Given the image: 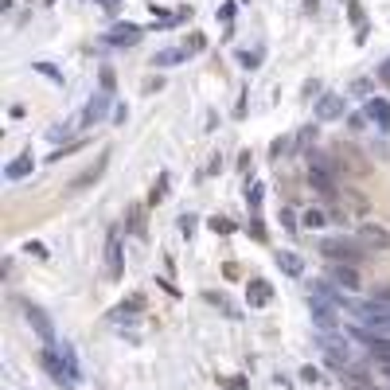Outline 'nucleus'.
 <instances>
[{
  "label": "nucleus",
  "mask_w": 390,
  "mask_h": 390,
  "mask_svg": "<svg viewBox=\"0 0 390 390\" xmlns=\"http://www.w3.org/2000/svg\"><path fill=\"white\" fill-rule=\"evenodd\" d=\"M320 254L328 258V262H351V265H359V262H363V242L336 234V238H324V242H320Z\"/></svg>",
  "instance_id": "1"
},
{
  "label": "nucleus",
  "mask_w": 390,
  "mask_h": 390,
  "mask_svg": "<svg viewBox=\"0 0 390 390\" xmlns=\"http://www.w3.org/2000/svg\"><path fill=\"white\" fill-rule=\"evenodd\" d=\"M351 316H356L359 328H390V301L386 297H371V301H363V305L351 308Z\"/></svg>",
  "instance_id": "2"
},
{
  "label": "nucleus",
  "mask_w": 390,
  "mask_h": 390,
  "mask_svg": "<svg viewBox=\"0 0 390 390\" xmlns=\"http://www.w3.org/2000/svg\"><path fill=\"white\" fill-rule=\"evenodd\" d=\"M308 156V187H316L320 195H336V176H332L328 161L320 153H305Z\"/></svg>",
  "instance_id": "3"
},
{
  "label": "nucleus",
  "mask_w": 390,
  "mask_h": 390,
  "mask_svg": "<svg viewBox=\"0 0 390 390\" xmlns=\"http://www.w3.org/2000/svg\"><path fill=\"white\" fill-rule=\"evenodd\" d=\"M106 277L110 281L125 277V246H121V230L118 227L106 234Z\"/></svg>",
  "instance_id": "4"
},
{
  "label": "nucleus",
  "mask_w": 390,
  "mask_h": 390,
  "mask_svg": "<svg viewBox=\"0 0 390 390\" xmlns=\"http://www.w3.org/2000/svg\"><path fill=\"white\" fill-rule=\"evenodd\" d=\"M320 351H324V359H328V367H336V371H344V367L351 363V344L332 336V332H320Z\"/></svg>",
  "instance_id": "5"
},
{
  "label": "nucleus",
  "mask_w": 390,
  "mask_h": 390,
  "mask_svg": "<svg viewBox=\"0 0 390 390\" xmlns=\"http://www.w3.org/2000/svg\"><path fill=\"white\" fill-rule=\"evenodd\" d=\"M24 316H27V324L35 328V336L43 339V348H55V344H59V336H55V324H51V316L43 313L39 305H24Z\"/></svg>",
  "instance_id": "6"
},
{
  "label": "nucleus",
  "mask_w": 390,
  "mask_h": 390,
  "mask_svg": "<svg viewBox=\"0 0 390 390\" xmlns=\"http://www.w3.org/2000/svg\"><path fill=\"white\" fill-rule=\"evenodd\" d=\"M110 106H118V102H113V94H110V90H98V94L90 98V102H86L82 118H78V129H86V125H98V121H102L106 113H110Z\"/></svg>",
  "instance_id": "7"
},
{
  "label": "nucleus",
  "mask_w": 390,
  "mask_h": 390,
  "mask_svg": "<svg viewBox=\"0 0 390 390\" xmlns=\"http://www.w3.org/2000/svg\"><path fill=\"white\" fill-rule=\"evenodd\" d=\"M39 363L47 367V375H51L55 382H59V386H75V382H70V371H67V363H63V356H59V344H55V348H43L39 351Z\"/></svg>",
  "instance_id": "8"
},
{
  "label": "nucleus",
  "mask_w": 390,
  "mask_h": 390,
  "mask_svg": "<svg viewBox=\"0 0 390 390\" xmlns=\"http://www.w3.org/2000/svg\"><path fill=\"white\" fill-rule=\"evenodd\" d=\"M141 39H144V27L129 24V20H125V24H118L113 32H106V35H102L106 47H137Z\"/></svg>",
  "instance_id": "9"
},
{
  "label": "nucleus",
  "mask_w": 390,
  "mask_h": 390,
  "mask_svg": "<svg viewBox=\"0 0 390 390\" xmlns=\"http://www.w3.org/2000/svg\"><path fill=\"white\" fill-rule=\"evenodd\" d=\"M308 308H313V324H316L320 332H332V328H336V313H339V308L332 305V301L308 297Z\"/></svg>",
  "instance_id": "10"
},
{
  "label": "nucleus",
  "mask_w": 390,
  "mask_h": 390,
  "mask_svg": "<svg viewBox=\"0 0 390 390\" xmlns=\"http://www.w3.org/2000/svg\"><path fill=\"white\" fill-rule=\"evenodd\" d=\"M344 110H348V98H344V94H320L316 121H336V118H344Z\"/></svg>",
  "instance_id": "11"
},
{
  "label": "nucleus",
  "mask_w": 390,
  "mask_h": 390,
  "mask_svg": "<svg viewBox=\"0 0 390 390\" xmlns=\"http://www.w3.org/2000/svg\"><path fill=\"white\" fill-rule=\"evenodd\" d=\"M328 281H336L339 289L356 293V289H359V270H356L351 262H332V265H328Z\"/></svg>",
  "instance_id": "12"
},
{
  "label": "nucleus",
  "mask_w": 390,
  "mask_h": 390,
  "mask_svg": "<svg viewBox=\"0 0 390 390\" xmlns=\"http://www.w3.org/2000/svg\"><path fill=\"white\" fill-rule=\"evenodd\" d=\"M359 242L375 250H390V230L379 227V222H359Z\"/></svg>",
  "instance_id": "13"
},
{
  "label": "nucleus",
  "mask_w": 390,
  "mask_h": 390,
  "mask_svg": "<svg viewBox=\"0 0 390 390\" xmlns=\"http://www.w3.org/2000/svg\"><path fill=\"white\" fill-rule=\"evenodd\" d=\"M273 301V285L265 277H250V285H246V305L250 308H265Z\"/></svg>",
  "instance_id": "14"
},
{
  "label": "nucleus",
  "mask_w": 390,
  "mask_h": 390,
  "mask_svg": "<svg viewBox=\"0 0 390 390\" xmlns=\"http://www.w3.org/2000/svg\"><path fill=\"white\" fill-rule=\"evenodd\" d=\"M344 8H348V20L356 24V43L363 47L367 35H371V24H367V16H363V4H359V0H344Z\"/></svg>",
  "instance_id": "15"
},
{
  "label": "nucleus",
  "mask_w": 390,
  "mask_h": 390,
  "mask_svg": "<svg viewBox=\"0 0 390 390\" xmlns=\"http://www.w3.org/2000/svg\"><path fill=\"white\" fill-rule=\"evenodd\" d=\"M363 113H367V118H371L375 125L382 129V133H390V98H371Z\"/></svg>",
  "instance_id": "16"
},
{
  "label": "nucleus",
  "mask_w": 390,
  "mask_h": 390,
  "mask_svg": "<svg viewBox=\"0 0 390 390\" xmlns=\"http://www.w3.org/2000/svg\"><path fill=\"white\" fill-rule=\"evenodd\" d=\"M273 262H277V270L285 273V277H305V262H301L297 254H293V250H277V258H273Z\"/></svg>",
  "instance_id": "17"
},
{
  "label": "nucleus",
  "mask_w": 390,
  "mask_h": 390,
  "mask_svg": "<svg viewBox=\"0 0 390 390\" xmlns=\"http://www.w3.org/2000/svg\"><path fill=\"white\" fill-rule=\"evenodd\" d=\"M141 308H144V297H141V293H129V297H125V301H121V305L110 313V320H113V324H121V320H133V316L141 313Z\"/></svg>",
  "instance_id": "18"
},
{
  "label": "nucleus",
  "mask_w": 390,
  "mask_h": 390,
  "mask_svg": "<svg viewBox=\"0 0 390 390\" xmlns=\"http://www.w3.org/2000/svg\"><path fill=\"white\" fill-rule=\"evenodd\" d=\"M32 172H35L32 153H20L16 161H8V168H4V180H12V184H16V180H27Z\"/></svg>",
  "instance_id": "19"
},
{
  "label": "nucleus",
  "mask_w": 390,
  "mask_h": 390,
  "mask_svg": "<svg viewBox=\"0 0 390 390\" xmlns=\"http://www.w3.org/2000/svg\"><path fill=\"white\" fill-rule=\"evenodd\" d=\"M153 63L156 67H180V63H187V47H164V51H156L153 55Z\"/></svg>",
  "instance_id": "20"
},
{
  "label": "nucleus",
  "mask_w": 390,
  "mask_h": 390,
  "mask_svg": "<svg viewBox=\"0 0 390 390\" xmlns=\"http://www.w3.org/2000/svg\"><path fill=\"white\" fill-rule=\"evenodd\" d=\"M168 184H172V172H161V176H156V184H153V191H149V207H161L164 203Z\"/></svg>",
  "instance_id": "21"
},
{
  "label": "nucleus",
  "mask_w": 390,
  "mask_h": 390,
  "mask_svg": "<svg viewBox=\"0 0 390 390\" xmlns=\"http://www.w3.org/2000/svg\"><path fill=\"white\" fill-rule=\"evenodd\" d=\"M59 356H63V363H67V371H70V382L78 386L82 371H78V356H75V348H70V344H59Z\"/></svg>",
  "instance_id": "22"
},
{
  "label": "nucleus",
  "mask_w": 390,
  "mask_h": 390,
  "mask_svg": "<svg viewBox=\"0 0 390 390\" xmlns=\"http://www.w3.org/2000/svg\"><path fill=\"white\" fill-rule=\"evenodd\" d=\"M129 234L133 238L149 234V227H144V207H129Z\"/></svg>",
  "instance_id": "23"
},
{
  "label": "nucleus",
  "mask_w": 390,
  "mask_h": 390,
  "mask_svg": "<svg viewBox=\"0 0 390 390\" xmlns=\"http://www.w3.org/2000/svg\"><path fill=\"white\" fill-rule=\"evenodd\" d=\"M324 222H328V215H324L320 207H308V211L301 215V227H308V230H320Z\"/></svg>",
  "instance_id": "24"
},
{
  "label": "nucleus",
  "mask_w": 390,
  "mask_h": 390,
  "mask_svg": "<svg viewBox=\"0 0 390 390\" xmlns=\"http://www.w3.org/2000/svg\"><path fill=\"white\" fill-rule=\"evenodd\" d=\"M234 63H238L242 70H258V67H262V51H238Z\"/></svg>",
  "instance_id": "25"
},
{
  "label": "nucleus",
  "mask_w": 390,
  "mask_h": 390,
  "mask_svg": "<svg viewBox=\"0 0 390 390\" xmlns=\"http://www.w3.org/2000/svg\"><path fill=\"white\" fill-rule=\"evenodd\" d=\"M242 195H246V207H250V211H258V207H262V184H254V180H246V191H242Z\"/></svg>",
  "instance_id": "26"
},
{
  "label": "nucleus",
  "mask_w": 390,
  "mask_h": 390,
  "mask_svg": "<svg viewBox=\"0 0 390 390\" xmlns=\"http://www.w3.org/2000/svg\"><path fill=\"white\" fill-rule=\"evenodd\" d=\"M246 230H250V238H258V242H265V222H262V215H258V211H250V222H246Z\"/></svg>",
  "instance_id": "27"
},
{
  "label": "nucleus",
  "mask_w": 390,
  "mask_h": 390,
  "mask_svg": "<svg viewBox=\"0 0 390 390\" xmlns=\"http://www.w3.org/2000/svg\"><path fill=\"white\" fill-rule=\"evenodd\" d=\"M207 227H211L215 234H234V222H230L227 215H215V219H207Z\"/></svg>",
  "instance_id": "28"
},
{
  "label": "nucleus",
  "mask_w": 390,
  "mask_h": 390,
  "mask_svg": "<svg viewBox=\"0 0 390 390\" xmlns=\"http://www.w3.org/2000/svg\"><path fill=\"white\" fill-rule=\"evenodd\" d=\"M289 149H293V141H289V137H277V141L270 144V156H273V161H285Z\"/></svg>",
  "instance_id": "29"
},
{
  "label": "nucleus",
  "mask_w": 390,
  "mask_h": 390,
  "mask_svg": "<svg viewBox=\"0 0 390 390\" xmlns=\"http://www.w3.org/2000/svg\"><path fill=\"white\" fill-rule=\"evenodd\" d=\"M32 67H35V70H39V75H43V78H51V82H55V86H63V70H55V67H51V63H32Z\"/></svg>",
  "instance_id": "30"
},
{
  "label": "nucleus",
  "mask_w": 390,
  "mask_h": 390,
  "mask_svg": "<svg viewBox=\"0 0 390 390\" xmlns=\"http://www.w3.org/2000/svg\"><path fill=\"white\" fill-rule=\"evenodd\" d=\"M316 133H320V129H316V125H305V129H301V137H297V149H301V153H305L308 144L316 141Z\"/></svg>",
  "instance_id": "31"
},
{
  "label": "nucleus",
  "mask_w": 390,
  "mask_h": 390,
  "mask_svg": "<svg viewBox=\"0 0 390 390\" xmlns=\"http://www.w3.org/2000/svg\"><path fill=\"white\" fill-rule=\"evenodd\" d=\"M203 297L211 301V305H219V308H222V313H227V316H238V313H234V305H230V301L222 297V293H203Z\"/></svg>",
  "instance_id": "32"
},
{
  "label": "nucleus",
  "mask_w": 390,
  "mask_h": 390,
  "mask_svg": "<svg viewBox=\"0 0 390 390\" xmlns=\"http://www.w3.org/2000/svg\"><path fill=\"white\" fill-rule=\"evenodd\" d=\"M184 47H187V55H195V51H203V47H207V35H199V32H191V35H187V43H184Z\"/></svg>",
  "instance_id": "33"
},
{
  "label": "nucleus",
  "mask_w": 390,
  "mask_h": 390,
  "mask_svg": "<svg viewBox=\"0 0 390 390\" xmlns=\"http://www.w3.org/2000/svg\"><path fill=\"white\" fill-rule=\"evenodd\" d=\"M78 149H82V141H70V144H63V149H55V153L51 156H47V161H63V156H70V153H78Z\"/></svg>",
  "instance_id": "34"
},
{
  "label": "nucleus",
  "mask_w": 390,
  "mask_h": 390,
  "mask_svg": "<svg viewBox=\"0 0 390 390\" xmlns=\"http://www.w3.org/2000/svg\"><path fill=\"white\" fill-rule=\"evenodd\" d=\"M277 219H281V227H285V230H289V234H293V230H297V227H301V222H297V215L289 211V207H281V215H277Z\"/></svg>",
  "instance_id": "35"
},
{
  "label": "nucleus",
  "mask_w": 390,
  "mask_h": 390,
  "mask_svg": "<svg viewBox=\"0 0 390 390\" xmlns=\"http://www.w3.org/2000/svg\"><path fill=\"white\" fill-rule=\"evenodd\" d=\"M195 227H199V222H195V215H180V234H184V238H191Z\"/></svg>",
  "instance_id": "36"
},
{
  "label": "nucleus",
  "mask_w": 390,
  "mask_h": 390,
  "mask_svg": "<svg viewBox=\"0 0 390 390\" xmlns=\"http://www.w3.org/2000/svg\"><path fill=\"white\" fill-rule=\"evenodd\" d=\"M24 254H32V258H39V262H47V246H43V242H24Z\"/></svg>",
  "instance_id": "37"
},
{
  "label": "nucleus",
  "mask_w": 390,
  "mask_h": 390,
  "mask_svg": "<svg viewBox=\"0 0 390 390\" xmlns=\"http://www.w3.org/2000/svg\"><path fill=\"white\" fill-rule=\"evenodd\" d=\"M98 78H102V90L118 94V82H113V70H110V67H102V75H98Z\"/></svg>",
  "instance_id": "38"
},
{
  "label": "nucleus",
  "mask_w": 390,
  "mask_h": 390,
  "mask_svg": "<svg viewBox=\"0 0 390 390\" xmlns=\"http://www.w3.org/2000/svg\"><path fill=\"white\" fill-rule=\"evenodd\" d=\"M351 94H356V98H367V102H371V82H367V78H359V82L351 86Z\"/></svg>",
  "instance_id": "39"
},
{
  "label": "nucleus",
  "mask_w": 390,
  "mask_h": 390,
  "mask_svg": "<svg viewBox=\"0 0 390 390\" xmlns=\"http://www.w3.org/2000/svg\"><path fill=\"white\" fill-rule=\"evenodd\" d=\"M234 4H238V0H227V4L219 8V20H222L227 27H230V20H234Z\"/></svg>",
  "instance_id": "40"
},
{
  "label": "nucleus",
  "mask_w": 390,
  "mask_h": 390,
  "mask_svg": "<svg viewBox=\"0 0 390 390\" xmlns=\"http://www.w3.org/2000/svg\"><path fill=\"white\" fill-rule=\"evenodd\" d=\"M125 121H129V106L118 102V106H113V125H125Z\"/></svg>",
  "instance_id": "41"
},
{
  "label": "nucleus",
  "mask_w": 390,
  "mask_h": 390,
  "mask_svg": "<svg viewBox=\"0 0 390 390\" xmlns=\"http://www.w3.org/2000/svg\"><path fill=\"white\" fill-rule=\"evenodd\" d=\"M70 129H75V121H63V129L55 125V129H51V133H47V137H51V141H63V137H70Z\"/></svg>",
  "instance_id": "42"
},
{
  "label": "nucleus",
  "mask_w": 390,
  "mask_h": 390,
  "mask_svg": "<svg viewBox=\"0 0 390 390\" xmlns=\"http://www.w3.org/2000/svg\"><path fill=\"white\" fill-rule=\"evenodd\" d=\"M121 4H125V0H98V8H102V12H110V16H118V12H121Z\"/></svg>",
  "instance_id": "43"
},
{
  "label": "nucleus",
  "mask_w": 390,
  "mask_h": 390,
  "mask_svg": "<svg viewBox=\"0 0 390 390\" xmlns=\"http://www.w3.org/2000/svg\"><path fill=\"white\" fill-rule=\"evenodd\" d=\"M219 172H222V156L215 153L211 161H207V176H219Z\"/></svg>",
  "instance_id": "44"
},
{
  "label": "nucleus",
  "mask_w": 390,
  "mask_h": 390,
  "mask_svg": "<svg viewBox=\"0 0 390 390\" xmlns=\"http://www.w3.org/2000/svg\"><path fill=\"white\" fill-rule=\"evenodd\" d=\"M301 382H320V371L316 367H301Z\"/></svg>",
  "instance_id": "45"
},
{
  "label": "nucleus",
  "mask_w": 390,
  "mask_h": 390,
  "mask_svg": "<svg viewBox=\"0 0 390 390\" xmlns=\"http://www.w3.org/2000/svg\"><path fill=\"white\" fill-rule=\"evenodd\" d=\"M367 121H371L367 113H351V118H348V125H351V129H367Z\"/></svg>",
  "instance_id": "46"
},
{
  "label": "nucleus",
  "mask_w": 390,
  "mask_h": 390,
  "mask_svg": "<svg viewBox=\"0 0 390 390\" xmlns=\"http://www.w3.org/2000/svg\"><path fill=\"white\" fill-rule=\"evenodd\" d=\"M222 386L227 390H246V379H222Z\"/></svg>",
  "instance_id": "47"
},
{
  "label": "nucleus",
  "mask_w": 390,
  "mask_h": 390,
  "mask_svg": "<svg viewBox=\"0 0 390 390\" xmlns=\"http://www.w3.org/2000/svg\"><path fill=\"white\" fill-rule=\"evenodd\" d=\"M379 78H386V82H390V59H386V63H382V70H379Z\"/></svg>",
  "instance_id": "48"
},
{
  "label": "nucleus",
  "mask_w": 390,
  "mask_h": 390,
  "mask_svg": "<svg viewBox=\"0 0 390 390\" xmlns=\"http://www.w3.org/2000/svg\"><path fill=\"white\" fill-rule=\"evenodd\" d=\"M382 375H386V379H390V363H382Z\"/></svg>",
  "instance_id": "49"
},
{
  "label": "nucleus",
  "mask_w": 390,
  "mask_h": 390,
  "mask_svg": "<svg viewBox=\"0 0 390 390\" xmlns=\"http://www.w3.org/2000/svg\"><path fill=\"white\" fill-rule=\"evenodd\" d=\"M43 4H55V0H43Z\"/></svg>",
  "instance_id": "50"
},
{
  "label": "nucleus",
  "mask_w": 390,
  "mask_h": 390,
  "mask_svg": "<svg viewBox=\"0 0 390 390\" xmlns=\"http://www.w3.org/2000/svg\"><path fill=\"white\" fill-rule=\"evenodd\" d=\"M238 4H250V0H238Z\"/></svg>",
  "instance_id": "51"
}]
</instances>
